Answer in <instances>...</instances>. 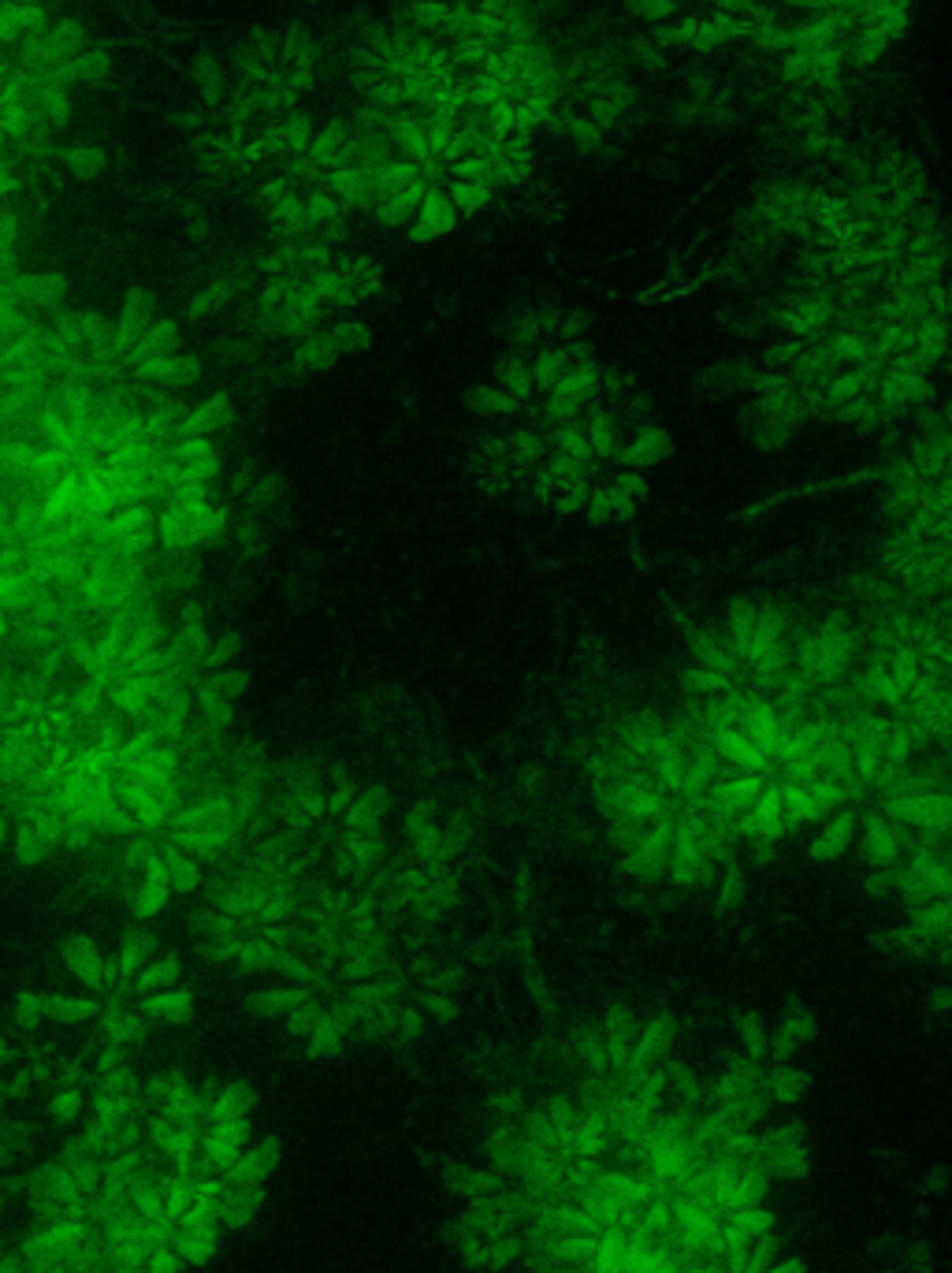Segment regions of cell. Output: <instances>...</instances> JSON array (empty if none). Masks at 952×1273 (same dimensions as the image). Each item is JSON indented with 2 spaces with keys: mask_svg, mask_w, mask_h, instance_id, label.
Returning <instances> with one entry per match:
<instances>
[{
  "mask_svg": "<svg viewBox=\"0 0 952 1273\" xmlns=\"http://www.w3.org/2000/svg\"><path fill=\"white\" fill-rule=\"evenodd\" d=\"M67 969L79 976L82 984H101L105 980V958H101V945L93 942L90 934H71L64 945Z\"/></svg>",
  "mask_w": 952,
  "mask_h": 1273,
  "instance_id": "1",
  "label": "cell"
},
{
  "mask_svg": "<svg viewBox=\"0 0 952 1273\" xmlns=\"http://www.w3.org/2000/svg\"><path fill=\"white\" fill-rule=\"evenodd\" d=\"M223 418H227V399H223V395H209V399H201V403L186 414V436L209 440L223 425Z\"/></svg>",
  "mask_w": 952,
  "mask_h": 1273,
  "instance_id": "2",
  "label": "cell"
},
{
  "mask_svg": "<svg viewBox=\"0 0 952 1273\" xmlns=\"http://www.w3.org/2000/svg\"><path fill=\"white\" fill-rule=\"evenodd\" d=\"M863 849H867V853H871V860H878V864H893V860L900 856V841H897V830H893V823H886V819H874V823H867V834H863Z\"/></svg>",
  "mask_w": 952,
  "mask_h": 1273,
  "instance_id": "3",
  "label": "cell"
},
{
  "mask_svg": "<svg viewBox=\"0 0 952 1273\" xmlns=\"http://www.w3.org/2000/svg\"><path fill=\"white\" fill-rule=\"evenodd\" d=\"M863 689H867L874 700H882V704H900L908 685H900L897 674H893L886 663H874V667L867 670V678H863Z\"/></svg>",
  "mask_w": 952,
  "mask_h": 1273,
  "instance_id": "4",
  "label": "cell"
},
{
  "mask_svg": "<svg viewBox=\"0 0 952 1273\" xmlns=\"http://www.w3.org/2000/svg\"><path fill=\"white\" fill-rule=\"evenodd\" d=\"M644 477H637V473H626V477H618V481H614L611 485V492H607V499H611V511L614 514H633L640 507V499H644Z\"/></svg>",
  "mask_w": 952,
  "mask_h": 1273,
  "instance_id": "5",
  "label": "cell"
},
{
  "mask_svg": "<svg viewBox=\"0 0 952 1273\" xmlns=\"http://www.w3.org/2000/svg\"><path fill=\"white\" fill-rule=\"evenodd\" d=\"M848 838H852V819H845V815H837L834 823H830V830H826V834H822V838L815 841V849H811V856H815V860H826V856H837V853H841V849H845V845H848Z\"/></svg>",
  "mask_w": 952,
  "mask_h": 1273,
  "instance_id": "6",
  "label": "cell"
},
{
  "mask_svg": "<svg viewBox=\"0 0 952 1273\" xmlns=\"http://www.w3.org/2000/svg\"><path fill=\"white\" fill-rule=\"evenodd\" d=\"M190 1006H194V995H171V991H164V995L149 998L145 1010H149V1017H157V1021H179Z\"/></svg>",
  "mask_w": 952,
  "mask_h": 1273,
  "instance_id": "7",
  "label": "cell"
},
{
  "mask_svg": "<svg viewBox=\"0 0 952 1273\" xmlns=\"http://www.w3.org/2000/svg\"><path fill=\"white\" fill-rule=\"evenodd\" d=\"M175 980H179V961H171V958L157 961V965H145V969L138 972V984L142 987H171Z\"/></svg>",
  "mask_w": 952,
  "mask_h": 1273,
  "instance_id": "8",
  "label": "cell"
},
{
  "mask_svg": "<svg viewBox=\"0 0 952 1273\" xmlns=\"http://www.w3.org/2000/svg\"><path fill=\"white\" fill-rule=\"evenodd\" d=\"M201 715H205V719H209V726H216V730H223V726H231V700H227V696H220V693H205L201 696Z\"/></svg>",
  "mask_w": 952,
  "mask_h": 1273,
  "instance_id": "9",
  "label": "cell"
},
{
  "mask_svg": "<svg viewBox=\"0 0 952 1273\" xmlns=\"http://www.w3.org/2000/svg\"><path fill=\"white\" fill-rule=\"evenodd\" d=\"M882 392H886V399H893V403H904V399H915V395L923 392V381H919L915 373H897L893 381H886Z\"/></svg>",
  "mask_w": 952,
  "mask_h": 1273,
  "instance_id": "10",
  "label": "cell"
},
{
  "mask_svg": "<svg viewBox=\"0 0 952 1273\" xmlns=\"http://www.w3.org/2000/svg\"><path fill=\"white\" fill-rule=\"evenodd\" d=\"M246 685H249L246 670L231 667V670H220V674L212 678V693H220V696H227V700H231V696L246 693Z\"/></svg>",
  "mask_w": 952,
  "mask_h": 1273,
  "instance_id": "11",
  "label": "cell"
},
{
  "mask_svg": "<svg viewBox=\"0 0 952 1273\" xmlns=\"http://www.w3.org/2000/svg\"><path fill=\"white\" fill-rule=\"evenodd\" d=\"M637 871L644 882H659L666 875V853H652V849H637Z\"/></svg>",
  "mask_w": 952,
  "mask_h": 1273,
  "instance_id": "12",
  "label": "cell"
},
{
  "mask_svg": "<svg viewBox=\"0 0 952 1273\" xmlns=\"http://www.w3.org/2000/svg\"><path fill=\"white\" fill-rule=\"evenodd\" d=\"M533 388L536 384H533V373H529V369H510V373H503V392H507L510 399H525Z\"/></svg>",
  "mask_w": 952,
  "mask_h": 1273,
  "instance_id": "13",
  "label": "cell"
},
{
  "mask_svg": "<svg viewBox=\"0 0 952 1273\" xmlns=\"http://www.w3.org/2000/svg\"><path fill=\"white\" fill-rule=\"evenodd\" d=\"M15 1017H19V1021H23V1025H38L41 1017H45V998L41 995H19V1002H15Z\"/></svg>",
  "mask_w": 952,
  "mask_h": 1273,
  "instance_id": "14",
  "label": "cell"
},
{
  "mask_svg": "<svg viewBox=\"0 0 952 1273\" xmlns=\"http://www.w3.org/2000/svg\"><path fill=\"white\" fill-rule=\"evenodd\" d=\"M79 1110H82L79 1091L64 1088V1091H60V1095H56V1099H53V1114L60 1117V1121H75V1117H79Z\"/></svg>",
  "mask_w": 952,
  "mask_h": 1273,
  "instance_id": "15",
  "label": "cell"
},
{
  "mask_svg": "<svg viewBox=\"0 0 952 1273\" xmlns=\"http://www.w3.org/2000/svg\"><path fill=\"white\" fill-rule=\"evenodd\" d=\"M574 407H577V392L570 388V384H559V388L551 392V414L562 418V414H570Z\"/></svg>",
  "mask_w": 952,
  "mask_h": 1273,
  "instance_id": "16",
  "label": "cell"
},
{
  "mask_svg": "<svg viewBox=\"0 0 952 1273\" xmlns=\"http://www.w3.org/2000/svg\"><path fill=\"white\" fill-rule=\"evenodd\" d=\"M655 451H659V447H655V433H644L637 444L629 447L626 455H629V462H655Z\"/></svg>",
  "mask_w": 952,
  "mask_h": 1273,
  "instance_id": "17",
  "label": "cell"
},
{
  "mask_svg": "<svg viewBox=\"0 0 952 1273\" xmlns=\"http://www.w3.org/2000/svg\"><path fill=\"white\" fill-rule=\"evenodd\" d=\"M108 1036H112V1043H131L134 1036H138V1025H134V1021H112V1025H108Z\"/></svg>",
  "mask_w": 952,
  "mask_h": 1273,
  "instance_id": "18",
  "label": "cell"
},
{
  "mask_svg": "<svg viewBox=\"0 0 952 1273\" xmlns=\"http://www.w3.org/2000/svg\"><path fill=\"white\" fill-rule=\"evenodd\" d=\"M856 392H860V384H856V381H837L834 388H830V395H834V399H852Z\"/></svg>",
  "mask_w": 952,
  "mask_h": 1273,
  "instance_id": "19",
  "label": "cell"
},
{
  "mask_svg": "<svg viewBox=\"0 0 952 1273\" xmlns=\"http://www.w3.org/2000/svg\"><path fill=\"white\" fill-rule=\"evenodd\" d=\"M4 841H8V834H4V827H0V853H4Z\"/></svg>",
  "mask_w": 952,
  "mask_h": 1273,
  "instance_id": "20",
  "label": "cell"
}]
</instances>
